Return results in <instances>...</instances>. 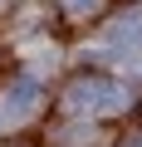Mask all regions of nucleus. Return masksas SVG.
<instances>
[{
	"label": "nucleus",
	"mask_w": 142,
	"mask_h": 147,
	"mask_svg": "<svg viewBox=\"0 0 142 147\" xmlns=\"http://www.w3.org/2000/svg\"><path fill=\"white\" fill-rule=\"evenodd\" d=\"M64 5H69V15H88V10L98 5V0H64Z\"/></svg>",
	"instance_id": "obj_3"
},
{
	"label": "nucleus",
	"mask_w": 142,
	"mask_h": 147,
	"mask_svg": "<svg viewBox=\"0 0 142 147\" xmlns=\"http://www.w3.org/2000/svg\"><path fill=\"white\" fill-rule=\"evenodd\" d=\"M34 103H39L34 84H30V79H15L5 93H0V127H15V123H25Z\"/></svg>",
	"instance_id": "obj_2"
},
{
	"label": "nucleus",
	"mask_w": 142,
	"mask_h": 147,
	"mask_svg": "<svg viewBox=\"0 0 142 147\" xmlns=\"http://www.w3.org/2000/svg\"><path fill=\"white\" fill-rule=\"evenodd\" d=\"M113 103H122V88H113L103 79H83V84L69 88V108L74 113H93V108H113Z\"/></svg>",
	"instance_id": "obj_1"
}]
</instances>
